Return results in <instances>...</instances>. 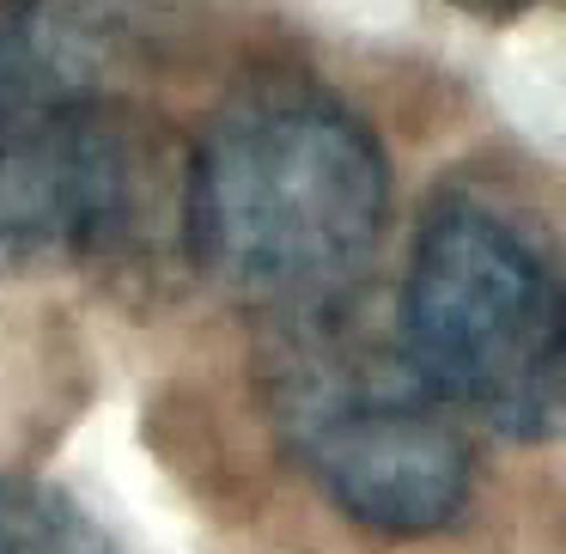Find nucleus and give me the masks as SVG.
Returning <instances> with one entry per match:
<instances>
[{"mask_svg": "<svg viewBox=\"0 0 566 554\" xmlns=\"http://www.w3.org/2000/svg\"><path fill=\"white\" fill-rule=\"evenodd\" d=\"M269 415L286 451L354 524L427 536L469 505V445L390 342L329 305L269 347Z\"/></svg>", "mask_w": 566, "mask_h": 554, "instance_id": "obj_3", "label": "nucleus"}, {"mask_svg": "<svg viewBox=\"0 0 566 554\" xmlns=\"http://www.w3.org/2000/svg\"><path fill=\"white\" fill-rule=\"evenodd\" d=\"M396 354L444 408L524 445L554 439L566 342L560 274L542 226L475 184L432 196L408 250Z\"/></svg>", "mask_w": 566, "mask_h": 554, "instance_id": "obj_2", "label": "nucleus"}, {"mask_svg": "<svg viewBox=\"0 0 566 554\" xmlns=\"http://www.w3.org/2000/svg\"><path fill=\"white\" fill-rule=\"evenodd\" d=\"M0 554H116L74 493L31 475H0Z\"/></svg>", "mask_w": 566, "mask_h": 554, "instance_id": "obj_5", "label": "nucleus"}, {"mask_svg": "<svg viewBox=\"0 0 566 554\" xmlns=\"http://www.w3.org/2000/svg\"><path fill=\"white\" fill-rule=\"evenodd\" d=\"M128 201V135L74 31L0 7V269L92 257L123 232Z\"/></svg>", "mask_w": 566, "mask_h": 554, "instance_id": "obj_4", "label": "nucleus"}, {"mask_svg": "<svg viewBox=\"0 0 566 554\" xmlns=\"http://www.w3.org/2000/svg\"><path fill=\"white\" fill-rule=\"evenodd\" d=\"M390 208L384 147L342 98L262 80L213 111L189 165V257L220 293L323 311L371 257Z\"/></svg>", "mask_w": 566, "mask_h": 554, "instance_id": "obj_1", "label": "nucleus"}]
</instances>
